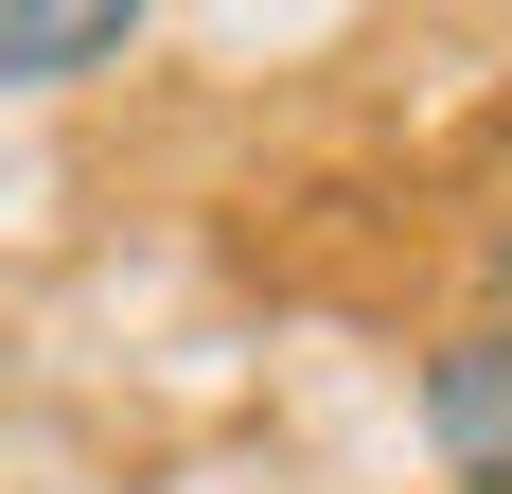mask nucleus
<instances>
[{
  "instance_id": "obj_1",
  "label": "nucleus",
  "mask_w": 512,
  "mask_h": 494,
  "mask_svg": "<svg viewBox=\"0 0 512 494\" xmlns=\"http://www.w3.org/2000/svg\"><path fill=\"white\" fill-rule=\"evenodd\" d=\"M424 442L460 494H512V318H460L424 353Z\"/></svg>"
},
{
  "instance_id": "obj_2",
  "label": "nucleus",
  "mask_w": 512,
  "mask_h": 494,
  "mask_svg": "<svg viewBox=\"0 0 512 494\" xmlns=\"http://www.w3.org/2000/svg\"><path fill=\"white\" fill-rule=\"evenodd\" d=\"M142 36L124 0H0V89H53V71H106Z\"/></svg>"
},
{
  "instance_id": "obj_3",
  "label": "nucleus",
  "mask_w": 512,
  "mask_h": 494,
  "mask_svg": "<svg viewBox=\"0 0 512 494\" xmlns=\"http://www.w3.org/2000/svg\"><path fill=\"white\" fill-rule=\"evenodd\" d=\"M495 318H512V247H495Z\"/></svg>"
}]
</instances>
